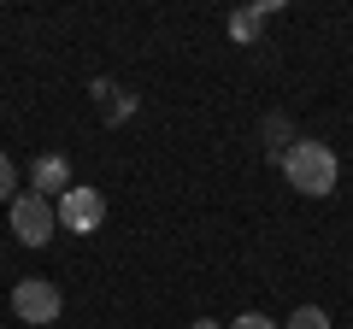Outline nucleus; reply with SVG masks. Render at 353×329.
Returning <instances> with one entry per match:
<instances>
[{"label": "nucleus", "instance_id": "nucleus-8", "mask_svg": "<svg viewBox=\"0 0 353 329\" xmlns=\"http://www.w3.org/2000/svg\"><path fill=\"white\" fill-rule=\"evenodd\" d=\"M0 200H6V206L18 200V164L6 159V153H0Z\"/></svg>", "mask_w": 353, "mask_h": 329}, {"label": "nucleus", "instance_id": "nucleus-6", "mask_svg": "<svg viewBox=\"0 0 353 329\" xmlns=\"http://www.w3.org/2000/svg\"><path fill=\"white\" fill-rule=\"evenodd\" d=\"M271 12H277V0H259V6H248V12H236V18H230V36H236V41H253Z\"/></svg>", "mask_w": 353, "mask_h": 329}, {"label": "nucleus", "instance_id": "nucleus-1", "mask_svg": "<svg viewBox=\"0 0 353 329\" xmlns=\"http://www.w3.org/2000/svg\"><path fill=\"white\" fill-rule=\"evenodd\" d=\"M283 177H289V189L312 194V200H324V194H336V177H341V164L336 153L324 147V141H289V153H283Z\"/></svg>", "mask_w": 353, "mask_h": 329}, {"label": "nucleus", "instance_id": "nucleus-4", "mask_svg": "<svg viewBox=\"0 0 353 329\" xmlns=\"http://www.w3.org/2000/svg\"><path fill=\"white\" fill-rule=\"evenodd\" d=\"M12 312L24 317V323H53V317L65 312V294L53 288L48 277H24V282H12Z\"/></svg>", "mask_w": 353, "mask_h": 329}, {"label": "nucleus", "instance_id": "nucleus-5", "mask_svg": "<svg viewBox=\"0 0 353 329\" xmlns=\"http://www.w3.org/2000/svg\"><path fill=\"white\" fill-rule=\"evenodd\" d=\"M65 189H71V164H65V153H41V159L30 164V194L59 200Z\"/></svg>", "mask_w": 353, "mask_h": 329}, {"label": "nucleus", "instance_id": "nucleus-9", "mask_svg": "<svg viewBox=\"0 0 353 329\" xmlns=\"http://www.w3.org/2000/svg\"><path fill=\"white\" fill-rule=\"evenodd\" d=\"M130 112H136V94H112V100H106V118H112V124H124Z\"/></svg>", "mask_w": 353, "mask_h": 329}, {"label": "nucleus", "instance_id": "nucleus-3", "mask_svg": "<svg viewBox=\"0 0 353 329\" xmlns=\"http://www.w3.org/2000/svg\"><path fill=\"white\" fill-rule=\"evenodd\" d=\"M53 212H59V224L71 229V235H88V229H101L106 224V194L101 189H65L59 200H53Z\"/></svg>", "mask_w": 353, "mask_h": 329}, {"label": "nucleus", "instance_id": "nucleus-7", "mask_svg": "<svg viewBox=\"0 0 353 329\" xmlns=\"http://www.w3.org/2000/svg\"><path fill=\"white\" fill-rule=\"evenodd\" d=\"M283 329H330V312H324V306H301Z\"/></svg>", "mask_w": 353, "mask_h": 329}, {"label": "nucleus", "instance_id": "nucleus-11", "mask_svg": "<svg viewBox=\"0 0 353 329\" xmlns=\"http://www.w3.org/2000/svg\"><path fill=\"white\" fill-rule=\"evenodd\" d=\"M189 329H224V323H218V317H194Z\"/></svg>", "mask_w": 353, "mask_h": 329}, {"label": "nucleus", "instance_id": "nucleus-10", "mask_svg": "<svg viewBox=\"0 0 353 329\" xmlns=\"http://www.w3.org/2000/svg\"><path fill=\"white\" fill-rule=\"evenodd\" d=\"M230 329H277V323H271V317H265V312H241V317H236V323H230Z\"/></svg>", "mask_w": 353, "mask_h": 329}, {"label": "nucleus", "instance_id": "nucleus-2", "mask_svg": "<svg viewBox=\"0 0 353 329\" xmlns=\"http://www.w3.org/2000/svg\"><path fill=\"white\" fill-rule=\"evenodd\" d=\"M6 224H12V235L24 241V247H48L53 229H59V212H53V200H41V194H18L12 206H6Z\"/></svg>", "mask_w": 353, "mask_h": 329}]
</instances>
